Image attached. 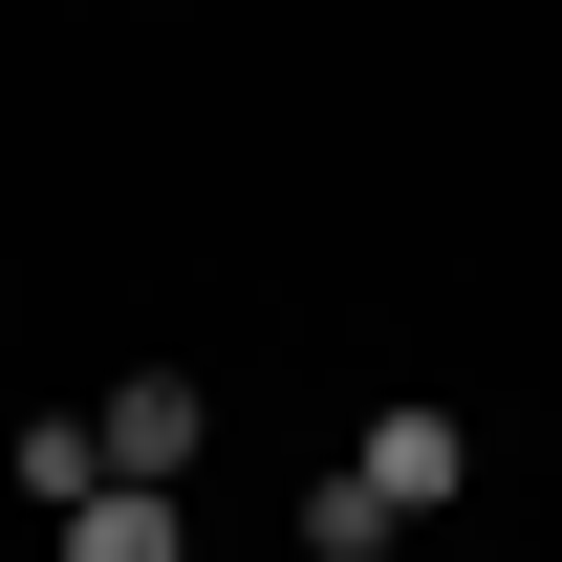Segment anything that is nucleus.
<instances>
[{"instance_id": "f257e3e1", "label": "nucleus", "mask_w": 562, "mask_h": 562, "mask_svg": "<svg viewBox=\"0 0 562 562\" xmlns=\"http://www.w3.org/2000/svg\"><path fill=\"white\" fill-rule=\"evenodd\" d=\"M195 368H131V390H109V412H87V454H109V476H151V497H173V476H195Z\"/></svg>"}, {"instance_id": "7ed1b4c3", "label": "nucleus", "mask_w": 562, "mask_h": 562, "mask_svg": "<svg viewBox=\"0 0 562 562\" xmlns=\"http://www.w3.org/2000/svg\"><path fill=\"white\" fill-rule=\"evenodd\" d=\"M66 562H195V519H173L151 476H87L66 497Z\"/></svg>"}, {"instance_id": "20e7f679", "label": "nucleus", "mask_w": 562, "mask_h": 562, "mask_svg": "<svg viewBox=\"0 0 562 562\" xmlns=\"http://www.w3.org/2000/svg\"><path fill=\"white\" fill-rule=\"evenodd\" d=\"M390 541H412V519H390L368 476H325V497H303V562H390Z\"/></svg>"}, {"instance_id": "f03ea898", "label": "nucleus", "mask_w": 562, "mask_h": 562, "mask_svg": "<svg viewBox=\"0 0 562 562\" xmlns=\"http://www.w3.org/2000/svg\"><path fill=\"white\" fill-rule=\"evenodd\" d=\"M347 476L390 497V519H454V476H476V432H454V412L412 390V412H368V454H347Z\"/></svg>"}]
</instances>
